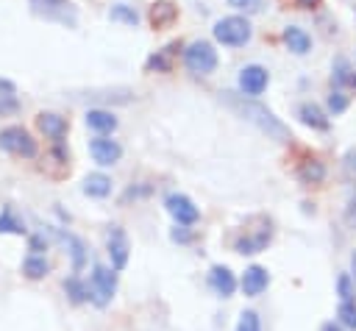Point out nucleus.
I'll use <instances>...</instances> for the list:
<instances>
[{
    "mask_svg": "<svg viewBox=\"0 0 356 331\" xmlns=\"http://www.w3.org/2000/svg\"><path fill=\"white\" fill-rule=\"evenodd\" d=\"M222 100L239 114V117H245L248 122H253L259 131H264L267 136H273V139H289V131H286V125L267 108V106H261V103H256V100H245V97H239V95H234V92H225L222 95Z\"/></svg>",
    "mask_w": 356,
    "mask_h": 331,
    "instance_id": "obj_1",
    "label": "nucleus"
},
{
    "mask_svg": "<svg viewBox=\"0 0 356 331\" xmlns=\"http://www.w3.org/2000/svg\"><path fill=\"white\" fill-rule=\"evenodd\" d=\"M250 22L245 17H222L217 25H214V39L222 42V45H231V47H239L250 39Z\"/></svg>",
    "mask_w": 356,
    "mask_h": 331,
    "instance_id": "obj_2",
    "label": "nucleus"
},
{
    "mask_svg": "<svg viewBox=\"0 0 356 331\" xmlns=\"http://www.w3.org/2000/svg\"><path fill=\"white\" fill-rule=\"evenodd\" d=\"M184 64L189 72H197V75H206L217 67V50L209 45V42H192L186 50H184Z\"/></svg>",
    "mask_w": 356,
    "mask_h": 331,
    "instance_id": "obj_3",
    "label": "nucleus"
},
{
    "mask_svg": "<svg viewBox=\"0 0 356 331\" xmlns=\"http://www.w3.org/2000/svg\"><path fill=\"white\" fill-rule=\"evenodd\" d=\"M0 147L6 153H14V156H25V159H33L36 156V142L31 139V134L19 125H11V128H3L0 131Z\"/></svg>",
    "mask_w": 356,
    "mask_h": 331,
    "instance_id": "obj_4",
    "label": "nucleus"
},
{
    "mask_svg": "<svg viewBox=\"0 0 356 331\" xmlns=\"http://www.w3.org/2000/svg\"><path fill=\"white\" fill-rule=\"evenodd\" d=\"M114 289H117V275H114V270H108V267H103V264H95L89 298H92L97 306H106V303L111 300Z\"/></svg>",
    "mask_w": 356,
    "mask_h": 331,
    "instance_id": "obj_5",
    "label": "nucleus"
},
{
    "mask_svg": "<svg viewBox=\"0 0 356 331\" xmlns=\"http://www.w3.org/2000/svg\"><path fill=\"white\" fill-rule=\"evenodd\" d=\"M33 14L44 17V19H56L64 25H75V8L67 0H31Z\"/></svg>",
    "mask_w": 356,
    "mask_h": 331,
    "instance_id": "obj_6",
    "label": "nucleus"
},
{
    "mask_svg": "<svg viewBox=\"0 0 356 331\" xmlns=\"http://www.w3.org/2000/svg\"><path fill=\"white\" fill-rule=\"evenodd\" d=\"M270 239H273V228H270V223H261L259 228L245 231L242 236H236L234 250L236 253H261L270 245Z\"/></svg>",
    "mask_w": 356,
    "mask_h": 331,
    "instance_id": "obj_7",
    "label": "nucleus"
},
{
    "mask_svg": "<svg viewBox=\"0 0 356 331\" xmlns=\"http://www.w3.org/2000/svg\"><path fill=\"white\" fill-rule=\"evenodd\" d=\"M164 206H167V211L172 214V220H175L178 225H192V223H197V206H195L186 195L172 192V195H167Z\"/></svg>",
    "mask_w": 356,
    "mask_h": 331,
    "instance_id": "obj_8",
    "label": "nucleus"
},
{
    "mask_svg": "<svg viewBox=\"0 0 356 331\" xmlns=\"http://www.w3.org/2000/svg\"><path fill=\"white\" fill-rule=\"evenodd\" d=\"M267 81H270V75H267V70L259 67V64H250V67H245V70L239 72V89H242V95H248V97L261 95L264 86H267Z\"/></svg>",
    "mask_w": 356,
    "mask_h": 331,
    "instance_id": "obj_9",
    "label": "nucleus"
},
{
    "mask_svg": "<svg viewBox=\"0 0 356 331\" xmlns=\"http://www.w3.org/2000/svg\"><path fill=\"white\" fill-rule=\"evenodd\" d=\"M108 259H111V270H122L128 264V236L120 225L108 228Z\"/></svg>",
    "mask_w": 356,
    "mask_h": 331,
    "instance_id": "obj_10",
    "label": "nucleus"
},
{
    "mask_svg": "<svg viewBox=\"0 0 356 331\" xmlns=\"http://www.w3.org/2000/svg\"><path fill=\"white\" fill-rule=\"evenodd\" d=\"M89 153H92V159H95L97 164L108 167V164L120 161V156H122V147H120L114 139L97 136V139H92V142H89Z\"/></svg>",
    "mask_w": 356,
    "mask_h": 331,
    "instance_id": "obj_11",
    "label": "nucleus"
},
{
    "mask_svg": "<svg viewBox=\"0 0 356 331\" xmlns=\"http://www.w3.org/2000/svg\"><path fill=\"white\" fill-rule=\"evenodd\" d=\"M267 284H270V273H267L264 267H259V264H250V267L242 273V281H239V286H242V292H245L248 298L261 295V292L267 289Z\"/></svg>",
    "mask_w": 356,
    "mask_h": 331,
    "instance_id": "obj_12",
    "label": "nucleus"
},
{
    "mask_svg": "<svg viewBox=\"0 0 356 331\" xmlns=\"http://www.w3.org/2000/svg\"><path fill=\"white\" fill-rule=\"evenodd\" d=\"M209 286H211L217 295L228 298V295H234V289H236V278H234V273H231L228 267L214 264L211 273H209Z\"/></svg>",
    "mask_w": 356,
    "mask_h": 331,
    "instance_id": "obj_13",
    "label": "nucleus"
},
{
    "mask_svg": "<svg viewBox=\"0 0 356 331\" xmlns=\"http://www.w3.org/2000/svg\"><path fill=\"white\" fill-rule=\"evenodd\" d=\"M36 125H39V131H42L44 136H50L53 142H61L64 134H67V120L58 117V114H53V111H42V114L36 117Z\"/></svg>",
    "mask_w": 356,
    "mask_h": 331,
    "instance_id": "obj_14",
    "label": "nucleus"
},
{
    "mask_svg": "<svg viewBox=\"0 0 356 331\" xmlns=\"http://www.w3.org/2000/svg\"><path fill=\"white\" fill-rule=\"evenodd\" d=\"M86 125H89L92 131H97V134H111V131L117 128V117H114L111 111H106V108H89Z\"/></svg>",
    "mask_w": 356,
    "mask_h": 331,
    "instance_id": "obj_15",
    "label": "nucleus"
},
{
    "mask_svg": "<svg viewBox=\"0 0 356 331\" xmlns=\"http://www.w3.org/2000/svg\"><path fill=\"white\" fill-rule=\"evenodd\" d=\"M284 42H286V47H289L292 53H298V56L309 53V47H312L309 33H306L303 28H298V25H289V28L284 31Z\"/></svg>",
    "mask_w": 356,
    "mask_h": 331,
    "instance_id": "obj_16",
    "label": "nucleus"
},
{
    "mask_svg": "<svg viewBox=\"0 0 356 331\" xmlns=\"http://www.w3.org/2000/svg\"><path fill=\"white\" fill-rule=\"evenodd\" d=\"M298 117L309 125V128H317V131H328V117L320 111V106L314 103H300L298 108Z\"/></svg>",
    "mask_w": 356,
    "mask_h": 331,
    "instance_id": "obj_17",
    "label": "nucleus"
},
{
    "mask_svg": "<svg viewBox=\"0 0 356 331\" xmlns=\"http://www.w3.org/2000/svg\"><path fill=\"white\" fill-rule=\"evenodd\" d=\"M83 192H86L89 197H106V195L111 192V178L103 175V172H89V175L83 178Z\"/></svg>",
    "mask_w": 356,
    "mask_h": 331,
    "instance_id": "obj_18",
    "label": "nucleus"
},
{
    "mask_svg": "<svg viewBox=\"0 0 356 331\" xmlns=\"http://www.w3.org/2000/svg\"><path fill=\"white\" fill-rule=\"evenodd\" d=\"M56 236L70 248L72 270H75V273H78V270H83V264H86V248H83V242H81L78 236H72V234H61V231H56Z\"/></svg>",
    "mask_w": 356,
    "mask_h": 331,
    "instance_id": "obj_19",
    "label": "nucleus"
},
{
    "mask_svg": "<svg viewBox=\"0 0 356 331\" xmlns=\"http://www.w3.org/2000/svg\"><path fill=\"white\" fill-rule=\"evenodd\" d=\"M175 6L172 3H167V0H161V3H153L150 6V22L156 25V28H164V25H170L172 19H175Z\"/></svg>",
    "mask_w": 356,
    "mask_h": 331,
    "instance_id": "obj_20",
    "label": "nucleus"
},
{
    "mask_svg": "<svg viewBox=\"0 0 356 331\" xmlns=\"http://www.w3.org/2000/svg\"><path fill=\"white\" fill-rule=\"evenodd\" d=\"M298 178L303 184H320L325 178V167L317 161V159H306L300 167H298Z\"/></svg>",
    "mask_w": 356,
    "mask_h": 331,
    "instance_id": "obj_21",
    "label": "nucleus"
},
{
    "mask_svg": "<svg viewBox=\"0 0 356 331\" xmlns=\"http://www.w3.org/2000/svg\"><path fill=\"white\" fill-rule=\"evenodd\" d=\"M64 292H67V298H70L72 303H83V300H89V284H83L78 275L64 278Z\"/></svg>",
    "mask_w": 356,
    "mask_h": 331,
    "instance_id": "obj_22",
    "label": "nucleus"
},
{
    "mask_svg": "<svg viewBox=\"0 0 356 331\" xmlns=\"http://www.w3.org/2000/svg\"><path fill=\"white\" fill-rule=\"evenodd\" d=\"M334 83H337V86L356 89V72H353V67H350L345 58H337V61H334Z\"/></svg>",
    "mask_w": 356,
    "mask_h": 331,
    "instance_id": "obj_23",
    "label": "nucleus"
},
{
    "mask_svg": "<svg viewBox=\"0 0 356 331\" xmlns=\"http://www.w3.org/2000/svg\"><path fill=\"white\" fill-rule=\"evenodd\" d=\"M17 108H19V103H17V95H14V83L0 78V117L3 114H14Z\"/></svg>",
    "mask_w": 356,
    "mask_h": 331,
    "instance_id": "obj_24",
    "label": "nucleus"
},
{
    "mask_svg": "<svg viewBox=\"0 0 356 331\" xmlns=\"http://www.w3.org/2000/svg\"><path fill=\"white\" fill-rule=\"evenodd\" d=\"M175 50H178V45H167L164 50L153 53V56L147 58V64H145V67H147L150 72H153V70H156V72H170V58H172V53H175Z\"/></svg>",
    "mask_w": 356,
    "mask_h": 331,
    "instance_id": "obj_25",
    "label": "nucleus"
},
{
    "mask_svg": "<svg viewBox=\"0 0 356 331\" xmlns=\"http://www.w3.org/2000/svg\"><path fill=\"white\" fill-rule=\"evenodd\" d=\"M47 270H50V264H47L44 256L31 253V256H25V261H22V273H25L28 278H44Z\"/></svg>",
    "mask_w": 356,
    "mask_h": 331,
    "instance_id": "obj_26",
    "label": "nucleus"
},
{
    "mask_svg": "<svg viewBox=\"0 0 356 331\" xmlns=\"http://www.w3.org/2000/svg\"><path fill=\"white\" fill-rule=\"evenodd\" d=\"M337 317H339V325H342V328L356 331V300H339Z\"/></svg>",
    "mask_w": 356,
    "mask_h": 331,
    "instance_id": "obj_27",
    "label": "nucleus"
},
{
    "mask_svg": "<svg viewBox=\"0 0 356 331\" xmlns=\"http://www.w3.org/2000/svg\"><path fill=\"white\" fill-rule=\"evenodd\" d=\"M0 234H25V225L14 217L11 209H3L0 211Z\"/></svg>",
    "mask_w": 356,
    "mask_h": 331,
    "instance_id": "obj_28",
    "label": "nucleus"
},
{
    "mask_svg": "<svg viewBox=\"0 0 356 331\" xmlns=\"http://www.w3.org/2000/svg\"><path fill=\"white\" fill-rule=\"evenodd\" d=\"M108 17H111V19H117V22H125V25H136V22H139V14H136L131 6H122V3L111 6Z\"/></svg>",
    "mask_w": 356,
    "mask_h": 331,
    "instance_id": "obj_29",
    "label": "nucleus"
},
{
    "mask_svg": "<svg viewBox=\"0 0 356 331\" xmlns=\"http://www.w3.org/2000/svg\"><path fill=\"white\" fill-rule=\"evenodd\" d=\"M337 292H339V300H356V284L350 275H339L337 278Z\"/></svg>",
    "mask_w": 356,
    "mask_h": 331,
    "instance_id": "obj_30",
    "label": "nucleus"
},
{
    "mask_svg": "<svg viewBox=\"0 0 356 331\" xmlns=\"http://www.w3.org/2000/svg\"><path fill=\"white\" fill-rule=\"evenodd\" d=\"M236 331H261V320L256 312H242L239 314V323H236Z\"/></svg>",
    "mask_w": 356,
    "mask_h": 331,
    "instance_id": "obj_31",
    "label": "nucleus"
},
{
    "mask_svg": "<svg viewBox=\"0 0 356 331\" xmlns=\"http://www.w3.org/2000/svg\"><path fill=\"white\" fill-rule=\"evenodd\" d=\"M328 108H331L334 114H342V111L348 108V97H345L339 89H334V92L328 95Z\"/></svg>",
    "mask_w": 356,
    "mask_h": 331,
    "instance_id": "obj_32",
    "label": "nucleus"
},
{
    "mask_svg": "<svg viewBox=\"0 0 356 331\" xmlns=\"http://www.w3.org/2000/svg\"><path fill=\"white\" fill-rule=\"evenodd\" d=\"M345 223H348L350 228H356V189H353L350 197H348V206H345Z\"/></svg>",
    "mask_w": 356,
    "mask_h": 331,
    "instance_id": "obj_33",
    "label": "nucleus"
},
{
    "mask_svg": "<svg viewBox=\"0 0 356 331\" xmlns=\"http://www.w3.org/2000/svg\"><path fill=\"white\" fill-rule=\"evenodd\" d=\"M170 236H172V242H181V245H186V242H192V234H189L186 228H178V225L172 228V234H170Z\"/></svg>",
    "mask_w": 356,
    "mask_h": 331,
    "instance_id": "obj_34",
    "label": "nucleus"
},
{
    "mask_svg": "<svg viewBox=\"0 0 356 331\" xmlns=\"http://www.w3.org/2000/svg\"><path fill=\"white\" fill-rule=\"evenodd\" d=\"M47 248V239H44V234H36V236H31V250L36 253V256H42L39 250H44Z\"/></svg>",
    "mask_w": 356,
    "mask_h": 331,
    "instance_id": "obj_35",
    "label": "nucleus"
},
{
    "mask_svg": "<svg viewBox=\"0 0 356 331\" xmlns=\"http://www.w3.org/2000/svg\"><path fill=\"white\" fill-rule=\"evenodd\" d=\"M345 164H348L350 170H356V147H353V150H348V156H345Z\"/></svg>",
    "mask_w": 356,
    "mask_h": 331,
    "instance_id": "obj_36",
    "label": "nucleus"
},
{
    "mask_svg": "<svg viewBox=\"0 0 356 331\" xmlns=\"http://www.w3.org/2000/svg\"><path fill=\"white\" fill-rule=\"evenodd\" d=\"M320 331H342V325L331 320V323H323V325H320Z\"/></svg>",
    "mask_w": 356,
    "mask_h": 331,
    "instance_id": "obj_37",
    "label": "nucleus"
},
{
    "mask_svg": "<svg viewBox=\"0 0 356 331\" xmlns=\"http://www.w3.org/2000/svg\"><path fill=\"white\" fill-rule=\"evenodd\" d=\"M295 3H298L300 8H314V6L320 3V0H295Z\"/></svg>",
    "mask_w": 356,
    "mask_h": 331,
    "instance_id": "obj_38",
    "label": "nucleus"
},
{
    "mask_svg": "<svg viewBox=\"0 0 356 331\" xmlns=\"http://www.w3.org/2000/svg\"><path fill=\"white\" fill-rule=\"evenodd\" d=\"M350 270H353V278H356V250L350 253Z\"/></svg>",
    "mask_w": 356,
    "mask_h": 331,
    "instance_id": "obj_39",
    "label": "nucleus"
},
{
    "mask_svg": "<svg viewBox=\"0 0 356 331\" xmlns=\"http://www.w3.org/2000/svg\"><path fill=\"white\" fill-rule=\"evenodd\" d=\"M234 3H248V0H234Z\"/></svg>",
    "mask_w": 356,
    "mask_h": 331,
    "instance_id": "obj_40",
    "label": "nucleus"
}]
</instances>
